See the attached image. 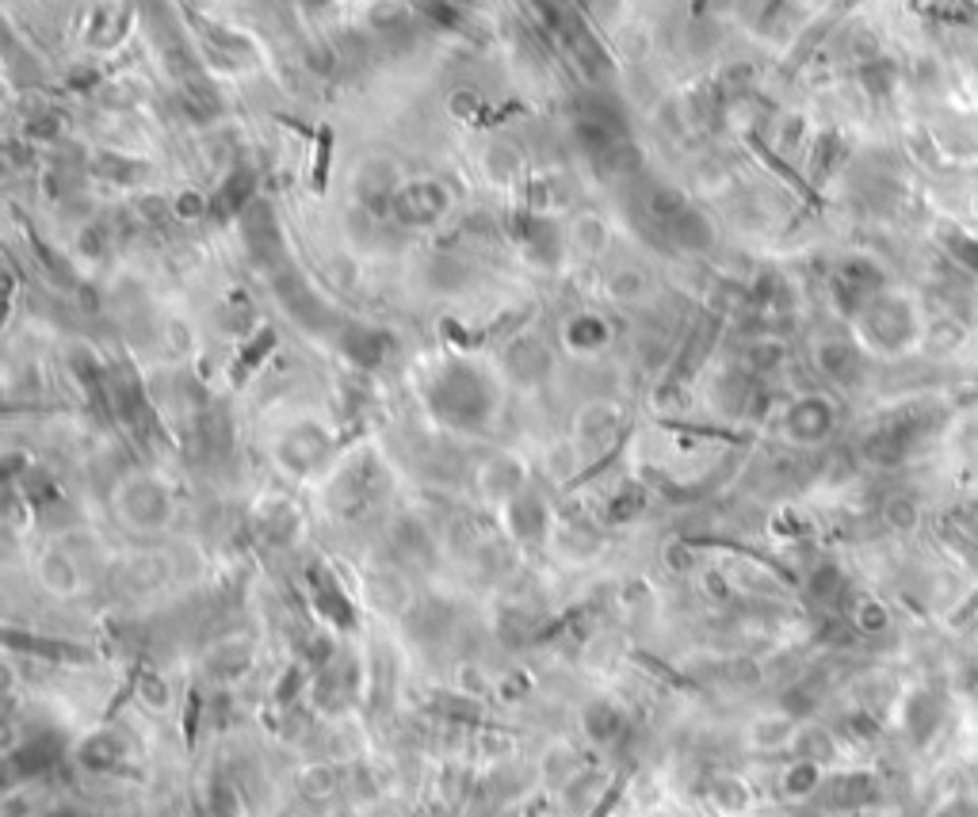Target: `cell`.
I'll return each instance as SVG.
<instances>
[{
  "label": "cell",
  "instance_id": "11",
  "mask_svg": "<svg viewBox=\"0 0 978 817\" xmlns=\"http://www.w3.org/2000/svg\"><path fill=\"white\" fill-rule=\"evenodd\" d=\"M581 726L593 737L596 745H612L627 734V714L619 711L612 699H593V703L581 711Z\"/></svg>",
  "mask_w": 978,
  "mask_h": 817
},
{
  "label": "cell",
  "instance_id": "13",
  "mask_svg": "<svg viewBox=\"0 0 978 817\" xmlns=\"http://www.w3.org/2000/svg\"><path fill=\"white\" fill-rule=\"evenodd\" d=\"M54 760H58L54 737H31L23 749L8 752V780H15V775H38L46 768H54Z\"/></svg>",
  "mask_w": 978,
  "mask_h": 817
},
{
  "label": "cell",
  "instance_id": "27",
  "mask_svg": "<svg viewBox=\"0 0 978 817\" xmlns=\"http://www.w3.org/2000/svg\"><path fill=\"white\" fill-rule=\"evenodd\" d=\"M971 214H975V222H978V191H975V199H971Z\"/></svg>",
  "mask_w": 978,
  "mask_h": 817
},
{
  "label": "cell",
  "instance_id": "21",
  "mask_svg": "<svg viewBox=\"0 0 978 817\" xmlns=\"http://www.w3.org/2000/svg\"><path fill=\"white\" fill-rule=\"evenodd\" d=\"M818 363H822V371H826V375L841 378L845 367L852 363V348L845 345V340H826V345L818 348Z\"/></svg>",
  "mask_w": 978,
  "mask_h": 817
},
{
  "label": "cell",
  "instance_id": "2",
  "mask_svg": "<svg viewBox=\"0 0 978 817\" xmlns=\"http://www.w3.org/2000/svg\"><path fill=\"white\" fill-rule=\"evenodd\" d=\"M570 138H573V145L589 157V165H593V161L604 157L616 142L631 138V127H627L619 107L585 100V104L573 107V115H570Z\"/></svg>",
  "mask_w": 978,
  "mask_h": 817
},
{
  "label": "cell",
  "instance_id": "16",
  "mask_svg": "<svg viewBox=\"0 0 978 817\" xmlns=\"http://www.w3.org/2000/svg\"><path fill=\"white\" fill-rule=\"evenodd\" d=\"M608 340H612L608 322L596 314H578L570 325H566V345H570L573 352H601V348H608Z\"/></svg>",
  "mask_w": 978,
  "mask_h": 817
},
{
  "label": "cell",
  "instance_id": "19",
  "mask_svg": "<svg viewBox=\"0 0 978 817\" xmlns=\"http://www.w3.org/2000/svg\"><path fill=\"white\" fill-rule=\"evenodd\" d=\"M642 509H647V489L627 486V489H619V497L608 504V520L612 524H627V520H634Z\"/></svg>",
  "mask_w": 978,
  "mask_h": 817
},
{
  "label": "cell",
  "instance_id": "4",
  "mask_svg": "<svg viewBox=\"0 0 978 817\" xmlns=\"http://www.w3.org/2000/svg\"><path fill=\"white\" fill-rule=\"evenodd\" d=\"M256 191H260V176H256V168L248 165V161H237V165L222 176L214 196L207 199V203H211V218L214 222H234V218H242L245 210L256 203Z\"/></svg>",
  "mask_w": 978,
  "mask_h": 817
},
{
  "label": "cell",
  "instance_id": "8",
  "mask_svg": "<svg viewBox=\"0 0 978 817\" xmlns=\"http://www.w3.org/2000/svg\"><path fill=\"white\" fill-rule=\"evenodd\" d=\"M512 241L527 253V260L535 264H555L558 260V230L550 218H539L532 210L512 218Z\"/></svg>",
  "mask_w": 978,
  "mask_h": 817
},
{
  "label": "cell",
  "instance_id": "14",
  "mask_svg": "<svg viewBox=\"0 0 978 817\" xmlns=\"http://www.w3.org/2000/svg\"><path fill=\"white\" fill-rule=\"evenodd\" d=\"M123 760H127V742L112 730L92 734V742H84L81 749V765L92 768V772H115V768H123Z\"/></svg>",
  "mask_w": 978,
  "mask_h": 817
},
{
  "label": "cell",
  "instance_id": "18",
  "mask_svg": "<svg viewBox=\"0 0 978 817\" xmlns=\"http://www.w3.org/2000/svg\"><path fill=\"white\" fill-rule=\"evenodd\" d=\"M708 795H711V803H715L723 814H734V810H742V806L749 803V795H745V783L734 780V775H715V780H711Z\"/></svg>",
  "mask_w": 978,
  "mask_h": 817
},
{
  "label": "cell",
  "instance_id": "23",
  "mask_svg": "<svg viewBox=\"0 0 978 817\" xmlns=\"http://www.w3.org/2000/svg\"><path fill=\"white\" fill-rule=\"evenodd\" d=\"M329 157H333V130L325 127L317 138V157H314V191H325V176H329Z\"/></svg>",
  "mask_w": 978,
  "mask_h": 817
},
{
  "label": "cell",
  "instance_id": "6",
  "mask_svg": "<svg viewBox=\"0 0 978 817\" xmlns=\"http://www.w3.org/2000/svg\"><path fill=\"white\" fill-rule=\"evenodd\" d=\"M715 340H719V317L708 314V322L696 325V329L688 332L685 345H680V352L673 355V367H670V378H665L662 394L673 390V386H680V383H688V378L700 371V360H708V352L715 348Z\"/></svg>",
  "mask_w": 978,
  "mask_h": 817
},
{
  "label": "cell",
  "instance_id": "12",
  "mask_svg": "<svg viewBox=\"0 0 978 817\" xmlns=\"http://www.w3.org/2000/svg\"><path fill=\"white\" fill-rule=\"evenodd\" d=\"M276 345H279V332L271 329V325H260V329H256L253 337H248L245 345H242V352H237L234 367H230V383H234V386H245V383H248V375H253V371L260 367L264 360H268L271 348H276Z\"/></svg>",
  "mask_w": 978,
  "mask_h": 817
},
{
  "label": "cell",
  "instance_id": "15",
  "mask_svg": "<svg viewBox=\"0 0 978 817\" xmlns=\"http://www.w3.org/2000/svg\"><path fill=\"white\" fill-rule=\"evenodd\" d=\"M89 168L112 184H127V188H135V184H142L145 176H150V165H145V161L123 157V153H96V157L89 161Z\"/></svg>",
  "mask_w": 978,
  "mask_h": 817
},
{
  "label": "cell",
  "instance_id": "10",
  "mask_svg": "<svg viewBox=\"0 0 978 817\" xmlns=\"http://www.w3.org/2000/svg\"><path fill=\"white\" fill-rule=\"evenodd\" d=\"M829 424H834V409H829V401H822V398H803L788 409V432L803 443L822 440V435L829 432Z\"/></svg>",
  "mask_w": 978,
  "mask_h": 817
},
{
  "label": "cell",
  "instance_id": "26",
  "mask_svg": "<svg viewBox=\"0 0 978 817\" xmlns=\"http://www.w3.org/2000/svg\"><path fill=\"white\" fill-rule=\"evenodd\" d=\"M857 619H860V627H864V630H883V627H887V611H883L880 604H864Z\"/></svg>",
  "mask_w": 978,
  "mask_h": 817
},
{
  "label": "cell",
  "instance_id": "25",
  "mask_svg": "<svg viewBox=\"0 0 978 817\" xmlns=\"http://www.w3.org/2000/svg\"><path fill=\"white\" fill-rule=\"evenodd\" d=\"M302 787L310 791V798H325L333 791V775L329 768H310L306 775H302Z\"/></svg>",
  "mask_w": 978,
  "mask_h": 817
},
{
  "label": "cell",
  "instance_id": "7",
  "mask_svg": "<svg viewBox=\"0 0 978 817\" xmlns=\"http://www.w3.org/2000/svg\"><path fill=\"white\" fill-rule=\"evenodd\" d=\"M337 345H340V352L363 371H375L379 363L386 360V352H391V337L379 329H368V325H360V322H340Z\"/></svg>",
  "mask_w": 978,
  "mask_h": 817
},
{
  "label": "cell",
  "instance_id": "9",
  "mask_svg": "<svg viewBox=\"0 0 978 817\" xmlns=\"http://www.w3.org/2000/svg\"><path fill=\"white\" fill-rule=\"evenodd\" d=\"M509 524L524 547H539L550 535V512L535 493H516L509 497Z\"/></svg>",
  "mask_w": 978,
  "mask_h": 817
},
{
  "label": "cell",
  "instance_id": "3",
  "mask_svg": "<svg viewBox=\"0 0 978 817\" xmlns=\"http://www.w3.org/2000/svg\"><path fill=\"white\" fill-rule=\"evenodd\" d=\"M447 210H452V191L432 176H417V180H406L394 191L391 218L398 225H409V230H424V225H436Z\"/></svg>",
  "mask_w": 978,
  "mask_h": 817
},
{
  "label": "cell",
  "instance_id": "22",
  "mask_svg": "<svg viewBox=\"0 0 978 817\" xmlns=\"http://www.w3.org/2000/svg\"><path fill=\"white\" fill-rule=\"evenodd\" d=\"M814 787H818V765H811V760H799V765L783 775V791H788V795H806V791H814Z\"/></svg>",
  "mask_w": 978,
  "mask_h": 817
},
{
  "label": "cell",
  "instance_id": "17",
  "mask_svg": "<svg viewBox=\"0 0 978 817\" xmlns=\"http://www.w3.org/2000/svg\"><path fill=\"white\" fill-rule=\"evenodd\" d=\"M4 638L8 645H23V650L43 653V657H54V661H92V653L73 642H54V638H38V634H27V642H20L15 634H4Z\"/></svg>",
  "mask_w": 978,
  "mask_h": 817
},
{
  "label": "cell",
  "instance_id": "20",
  "mask_svg": "<svg viewBox=\"0 0 978 817\" xmlns=\"http://www.w3.org/2000/svg\"><path fill=\"white\" fill-rule=\"evenodd\" d=\"M135 691H138V699H145V703L150 707H168V684H165V676L161 673H138L135 676Z\"/></svg>",
  "mask_w": 978,
  "mask_h": 817
},
{
  "label": "cell",
  "instance_id": "5",
  "mask_svg": "<svg viewBox=\"0 0 978 817\" xmlns=\"http://www.w3.org/2000/svg\"><path fill=\"white\" fill-rule=\"evenodd\" d=\"M306 588H310V604H314V611L322 615L325 622H333V627H340V630H352L356 627L352 600H348L345 588L337 585V577H333L325 565H310Z\"/></svg>",
  "mask_w": 978,
  "mask_h": 817
},
{
  "label": "cell",
  "instance_id": "24",
  "mask_svg": "<svg viewBox=\"0 0 978 817\" xmlns=\"http://www.w3.org/2000/svg\"><path fill=\"white\" fill-rule=\"evenodd\" d=\"M887 520H890V527H898V532H910V527L918 524V509H913V501H906V497H895V501L887 504Z\"/></svg>",
  "mask_w": 978,
  "mask_h": 817
},
{
  "label": "cell",
  "instance_id": "1",
  "mask_svg": "<svg viewBox=\"0 0 978 817\" xmlns=\"http://www.w3.org/2000/svg\"><path fill=\"white\" fill-rule=\"evenodd\" d=\"M424 401L432 417L459 432H486L497 412L493 375L470 360H447L424 383Z\"/></svg>",
  "mask_w": 978,
  "mask_h": 817
}]
</instances>
